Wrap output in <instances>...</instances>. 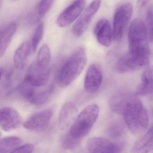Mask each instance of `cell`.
I'll return each instance as SVG.
<instances>
[{
	"instance_id": "obj_7",
	"label": "cell",
	"mask_w": 153,
	"mask_h": 153,
	"mask_svg": "<svg viewBox=\"0 0 153 153\" xmlns=\"http://www.w3.org/2000/svg\"><path fill=\"white\" fill-rule=\"evenodd\" d=\"M101 2L94 1L87 7L72 27V33L75 36L80 37L84 34L98 11Z\"/></svg>"
},
{
	"instance_id": "obj_22",
	"label": "cell",
	"mask_w": 153,
	"mask_h": 153,
	"mask_svg": "<svg viewBox=\"0 0 153 153\" xmlns=\"http://www.w3.org/2000/svg\"><path fill=\"white\" fill-rule=\"evenodd\" d=\"M51 59V53L48 45L44 44L41 47L37 53L36 63L42 68H49Z\"/></svg>"
},
{
	"instance_id": "obj_16",
	"label": "cell",
	"mask_w": 153,
	"mask_h": 153,
	"mask_svg": "<svg viewBox=\"0 0 153 153\" xmlns=\"http://www.w3.org/2000/svg\"><path fill=\"white\" fill-rule=\"evenodd\" d=\"M76 106L71 102H67L62 105L59 116V126L61 129L72 126L78 116Z\"/></svg>"
},
{
	"instance_id": "obj_24",
	"label": "cell",
	"mask_w": 153,
	"mask_h": 153,
	"mask_svg": "<svg viewBox=\"0 0 153 153\" xmlns=\"http://www.w3.org/2000/svg\"><path fill=\"white\" fill-rule=\"evenodd\" d=\"M82 139L74 137L69 132L65 135L62 140V147L65 149H74L79 146Z\"/></svg>"
},
{
	"instance_id": "obj_13",
	"label": "cell",
	"mask_w": 153,
	"mask_h": 153,
	"mask_svg": "<svg viewBox=\"0 0 153 153\" xmlns=\"http://www.w3.org/2000/svg\"><path fill=\"white\" fill-rule=\"evenodd\" d=\"M88 153H120L121 147L109 140L102 137H94L88 141Z\"/></svg>"
},
{
	"instance_id": "obj_19",
	"label": "cell",
	"mask_w": 153,
	"mask_h": 153,
	"mask_svg": "<svg viewBox=\"0 0 153 153\" xmlns=\"http://www.w3.org/2000/svg\"><path fill=\"white\" fill-rule=\"evenodd\" d=\"M32 52L30 41H26L21 44L16 50L14 55V63L19 70H22L26 65L28 57Z\"/></svg>"
},
{
	"instance_id": "obj_21",
	"label": "cell",
	"mask_w": 153,
	"mask_h": 153,
	"mask_svg": "<svg viewBox=\"0 0 153 153\" xmlns=\"http://www.w3.org/2000/svg\"><path fill=\"white\" fill-rule=\"evenodd\" d=\"M22 143L19 137H8L3 138L0 141V153H6L16 149Z\"/></svg>"
},
{
	"instance_id": "obj_23",
	"label": "cell",
	"mask_w": 153,
	"mask_h": 153,
	"mask_svg": "<svg viewBox=\"0 0 153 153\" xmlns=\"http://www.w3.org/2000/svg\"><path fill=\"white\" fill-rule=\"evenodd\" d=\"M44 32V25L43 23H41L38 25L35 30L32 39L30 41L33 52L35 51L37 46L42 41L43 36Z\"/></svg>"
},
{
	"instance_id": "obj_2",
	"label": "cell",
	"mask_w": 153,
	"mask_h": 153,
	"mask_svg": "<svg viewBox=\"0 0 153 153\" xmlns=\"http://www.w3.org/2000/svg\"><path fill=\"white\" fill-rule=\"evenodd\" d=\"M128 53L135 57L149 59V48L146 28L140 19H134L129 27Z\"/></svg>"
},
{
	"instance_id": "obj_17",
	"label": "cell",
	"mask_w": 153,
	"mask_h": 153,
	"mask_svg": "<svg viewBox=\"0 0 153 153\" xmlns=\"http://www.w3.org/2000/svg\"><path fill=\"white\" fill-rule=\"evenodd\" d=\"M153 150V125L133 144L131 153H149Z\"/></svg>"
},
{
	"instance_id": "obj_1",
	"label": "cell",
	"mask_w": 153,
	"mask_h": 153,
	"mask_svg": "<svg viewBox=\"0 0 153 153\" xmlns=\"http://www.w3.org/2000/svg\"><path fill=\"white\" fill-rule=\"evenodd\" d=\"M109 105L114 112L123 116L126 125L133 134H140L147 128V111L135 94L127 92L117 93L111 97Z\"/></svg>"
},
{
	"instance_id": "obj_27",
	"label": "cell",
	"mask_w": 153,
	"mask_h": 153,
	"mask_svg": "<svg viewBox=\"0 0 153 153\" xmlns=\"http://www.w3.org/2000/svg\"><path fill=\"white\" fill-rule=\"evenodd\" d=\"M147 32L149 39L153 42V11L149 8L146 14Z\"/></svg>"
},
{
	"instance_id": "obj_9",
	"label": "cell",
	"mask_w": 153,
	"mask_h": 153,
	"mask_svg": "<svg viewBox=\"0 0 153 153\" xmlns=\"http://www.w3.org/2000/svg\"><path fill=\"white\" fill-rule=\"evenodd\" d=\"M149 63V59L132 56L128 53L120 58L115 65L116 71L120 73L131 72L141 69Z\"/></svg>"
},
{
	"instance_id": "obj_12",
	"label": "cell",
	"mask_w": 153,
	"mask_h": 153,
	"mask_svg": "<svg viewBox=\"0 0 153 153\" xmlns=\"http://www.w3.org/2000/svg\"><path fill=\"white\" fill-rule=\"evenodd\" d=\"M53 115L51 109H46L32 114L24 123L25 128L31 131H40L47 127Z\"/></svg>"
},
{
	"instance_id": "obj_8",
	"label": "cell",
	"mask_w": 153,
	"mask_h": 153,
	"mask_svg": "<svg viewBox=\"0 0 153 153\" xmlns=\"http://www.w3.org/2000/svg\"><path fill=\"white\" fill-rule=\"evenodd\" d=\"M85 3L83 0L76 1L69 5L57 18V25L60 27H65L74 23L82 13Z\"/></svg>"
},
{
	"instance_id": "obj_26",
	"label": "cell",
	"mask_w": 153,
	"mask_h": 153,
	"mask_svg": "<svg viewBox=\"0 0 153 153\" xmlns=\"http://www.w3.org/2000/svg\"><path fill=\"white\" fill-rule=\"evenodd\" d=\"M53 1H41L36 6V13L40 18H43L51 9Z\"/></svg>"
},
{
	"instance_id": "obj_30",
	"label": "cell",
	"mask_w": 153,
	"mask_h": 153,
	"mask_svg": "<svg viewBox=\"0 0 153 153\" xmlns=\"http://www.w3.org/2000/svg\"><path fill=\"white\" fill-rule=\"evenodd\" d=\"M152 113H153V109L152 110Z\"/></svg>"
},
{
	"instance_id": "obj_5",
	"label": "cell",
	"mask_w": 153,
	"mask_h": 153,
	"mask_svg": "<svg viewBox=\"0 0 153 153\" xmlns=\"http://www.w3.org/2000/svg\"><path fill=\"white\" fill-rule=\"evenodd\" d=\"M133 7L130 2L122 3L117 7L113 19V36L115 41L120 40L130 21Z\"/></svg>"
},
{
	"instance_id": "obj_4",
	"label": "cell",
	"mask_w": 153,
	"mask_h": 153,
	"mask_svg": "<svg viewBox=\"0 0 153 153\" xmlns=\"http://www.w3.org/2000/svg\"><path fill=\"white\" fill-rule=\"evenodd\" d=\"M100 108L97 104L87 105L79 114L70 130L74 137L82 139L87 135L99 115Z\"/></svg>"
},
{
	"instance_id": "obj_20",
	"label": "cell",
	"mask_w": 153,
	"mask_h": 153,
	"mask_svg": "<svg viewBox=\"0 0 153 153\" xmlns=\"http://www.w3.org/2000/svg\"><path fill=\"white\" fill-rule=\"evenodd\" d=\"M17 28V25L15 22L10 23L1 34L0 45V57H2L6 52Z\"/></svg>"
},
{
	"instance_id": "obj_6",
	"label": "cell",
	"mask_w": 153,
	"mask_h": 153,
	"mask_svg": "<svg viewBox=\"0 0 153 153\" xmlns=\"http://www.w3.org/2000/svg\"><path fill=\"white\" fill-rule=\"evenodd\" d=\"M40 88L32 86L25 81L19 86L18 90L22 96L33 105H42L49 100L52 93V88L39 89Z\"/></svg>"
},
{
	"instance_id": "obj_29",
	"label": "cell",
	"mask_w": 153,
	"mask_h": 153,
	"mask_svg": "<svg viewBox=\"0 0 153 153\" xmlns=\"http://www.w3.org/2000/svg\"><path fill=\"white\" fill-rule=\"evenodd\" d=\"M123 128L122 125L119 123L112 125L110 129V133L112 137L116 138L120 137L122 134Z\"/></svg>"
},
{
	"instance_id": "obj_18",
	"label": "cell",
	"mask_w": 153,
	"mask_h": 153,
	"mask_svg": "<svg viewBox=\"0 0 153 153\" xmlns=\"http://www.w3.org/2000/svg\"><path fill=\"white\" fill-rule=\"evenodd\" d=\"M153 93V66L148 67L141 77V83L138 86L135 95L145 96Z\"/></svg>"
},
{
	"instance_id": "obj_15",
	"label": "cell",
	"mask_w": 153,
	"mask_h": 153,
	"mask_svg": "<svg viewBox=\"0 0 153 153\" xmlns=\"http://www.w3.org/2000/svg\"><path fill=\"white\" fill-rule=\"evenodd\" d=\"M94 33L99 44L105 47L111 45L112 37V31L109 21L103 19L96 24Z\"/></svg>"
},
{
	"instance_id": "obj_25",
	"label": "cell",
	"mask_w": 153,
	"mask_h": 153,
	"mask_svg": "<svg viewBox=\"0 0 153 153\" xmlns=\"http://www.w3.org/2000/svg\"><path fill=\"white\" fill-rule=\"evenodd\" d=\"M1 94L5 96H7L11 93V81L10 75L7 73H5L2 68L1 69Z\"/></svg>"
},
{
	"instance_id": "obj_10",
	"label": "cell",
	"mask_w": 153,
	"mask_h": 153,
	"mask_svg": "<svg viewBox=\"0 0 153 153\" xmlns=\"http://www.w3.org/2000/svg\"><path fill=\"white\" fill-rule=\"evenodd\" d=\"M50 76V69L40 67L36 62L28 68L25 81L32 86L41 88L46 85Z\"/></svg>"
},
{
	"instance_id": "obj_28",
	"label": "cell",
	"mask_w": 153,
	"mask_h": 153,
	"mask_svg": "<svg viewBox=\"0 0 153 153\" xmlns=\"http://www.w3.org/2000/svg\"><path fill=\"white\" fill-rule=\"evenodd\" d=\"M34 149L33 144H26L19 147L10 153H32Z\"/></svg>"
},
{
	"instance_id": "obj_3",
	"label": "cell",
	"mask_w": 153,
	"mask_h": 153,
	"mask_svg": "<svg viewBox=\"0 0 153 153\" xmlns=\"http://www.w3.org/2000/svg\"><path fill=\"white\" fill-rule=\"evenodd\" d=\"M87 62L85 51L80 48L72 53L64 62L60 70L58 80L62 87L71 84L84 70Z\"/></svg>"
},
{
	"instance_id": "obj_14",
	"label": "cell",
	"mask_w": 153,
	"mask_h": 153,
	"mask_svg": "<svg viewBox=\"0 0 153 153\" xmlns=\"http://www.w3.org/2000/svg\"><path fill=\"white\" fill-rule=\"evenodd\" d=\"M102 71L97 64L88 67L84 80V88L89 94L96 92L101 87L102 81Z\"/></svg>"
},
{
	"instance_id": "obj_11",
	"label": "cell",
	"mask_w": 153,
	"mask_h": 153,
	"mask_svg": "<svg viewBox=\"0 0 153 153\" xmlns=\"http://www.w3.org/2000/svg\"><path fill=\"white\" fill-rule=\"evenodd\" d=\"M22 123V117L15 109L10 107H4L1 109L0 124L3 130H14L19 128Z\"/></svg>"
}]
</instances>
